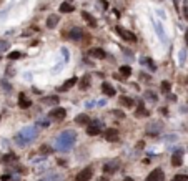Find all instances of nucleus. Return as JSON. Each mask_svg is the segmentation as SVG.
Listing matches in <instances>:
<instances>
[{
  "label": "nucleus",
  "instance_id": "f257e3e1",
  "mask_svg": "<svg viewBox=\"0 0 188 181\" xmlns=\"http://www.w3.org/2000/svg\"><path fill=\"white\" fill-rule=\"evenodd\" d=\"M75 143H77V131L75 130H65L55 138L54 150L55 151H68L73 148Z\"/></svg>",
  "mask_w": 188,
  "mask_h": 181
},
{
  "label": "nucleus",
  "instance_id": "f03ea898",
  "mask_svg": "<svg viewBox=\"0 0 188 181\" xmlns=\"http://www.w3.org/2000/svg\"><path fill=\"white\" fill-rule=\"evenodd\" d=\"M37 136H38V126L37 125L35 126H25L13 136V141H15L18 146H27V145H30V143L35 141Z\"/></svg>",
  "mask_w": 188,
  "mask_h": 181
},
{
  "label": "nucleus",
  "instance_id": "7ed1b4c3",
  "mask_svg": "<svg viewBox=\"0 0 188 181\" xmlns=\"http://www.w3.org/2000/svg\"><path fill=\"white\" fill-rule=\"evenodd\" d=\"M102 126H103V123L100 121V120L90 121V125L87 126V135H88V136H97V135H100V131H102Z\"/></svg>",
  "mask_w": 188,
  "mask_h": 181
},
{
  "label": "nucleus",
  "instance_id": "20e7f679",
  "mask_svg": "<svg viewBox=\"0 0 188 181\" xmlns=\"http://www.w3.org/2000/svg\"><path fill=\"white\" fill-rule=\"evenodd\" d=\"M65 116H67V110H65V108H62V106L52 108V111L49 113V118H50V120H54V121H62Z\"/></svg>",
  "mask_w": 188,
  "mask_h": 181
},
{
  "label": "nucleus",
  "instance_id": "39448f33",
  "mask_svg": "<svg viewBox=\"0 0 188 181\" xmlns=\"http://www.w3.org/2000/svg\"><path fill=\"white\" fill-rule=\"evenodd\" d=\"M115 30H117V33L122 37L125 42H130V43H135V42H137V37H135L133 32H130V30H127V28H123V27H117Z\"/></svg>",
  "mask_w": 188,
  "mask_h": 181
},
{
  "label": "nucleus",
  "instance_id": "423d86ee",
  "mask_svg": "<svg viewBox=\"0 0 188 181\" xmlns=\"http://www.w3.org/2000/svg\"><path fill=\"white\" fill-rule=\"evenodd\" d=\"M145 181H165V173L162 168H155L150 171V174L147 176Z\"/></svg>",
  "mask_w": 188,
  "mask_h": 181
},
{
  "label": "nucleus",
  "instance_id": "0eeeda50",
  "mask_svg": "<svg viewBox=\"0 0 188 181\" xmlns=\"http://www.w3.org/2000/svg\"><path fill=\"white\" fill-rule=\"evenodd\" d=\"M92 176H93V168H92V166H87V168H83L78 174H77L75 181H90Z\"/></svg>",
  "mask_w": 188,
  "mask_h": 181
},
{
  "label": "nucleus",
  "instance_id": "6e6552de",
  "mask_svg": "<svg viewBox=\"0 0 188 181\" xmlns=\"http://www.w3.org/2000/svg\"><path fill=\"white\" fill-rule=\"evenodd\" d=\"M118 168H120V161L112 160V161H108L107 165H103V173L105 174H113V173H117Z\"/></svg>",
  "mask_w": 188,
  "mask_h": 181
},
{
  "label": "nucleus",
  "instance_id": "1a4fd4ad",
  "mask_svg": "<svg viewBox=\"0 0 188 181\" xmlns=\"http://www.w3.org/2000/svg\"><path fill=\"white\" fill-rule=\"evenodd\" d=\"M118 136H120V133H118L117 128H107V130L103 131V138L107 141H117Z\"/></svg>",
  "mask_w": 188,
  "mask_h": 181
},
{
  "label": "nucleus",
  "instance_id": "9d476101",
  "mask_svg": "<svg viewBox=\"0 0 188 181\" xmlns=\"http://www.w3.org/2000/svg\"><path fill=\"white\" fill-rule=\"evenodd\" d=\"M172 165L173 166H181L183 165V150L178 148L176 151H173V155H172Z\"/></svg>",
  "mask_w": 188,
  "mask_h": 181
},
{
  "label": "nucleus",
  "instance_id": "9b49d317",
  "mask_svg": "<svg viewBox=\"0 0 188 181\" xmlns=\"http://www.w3.org/2000/svg\"><path fill=\"white\" fill-rule=\"evenodd\" d=\"M18 106H20L22 110H27V108L32 106V100L27 98L25 93H20V95H18Z\"/></svg>",
  "mask_w": 188,
  "mask_h": 181
},
{
  "label": "nucleus",
  "instance_id": "f8f14e48",
  "mask_svg": "<svg viewBox=\"0 0 188 181\" xmlns=\"http://www.w3.org/2000/svg\"><path fill=\"white\" fill-rule=\"evenodd\" d=\"M152 22H153V27H155V30H157V35L162 38V42H167L168 38H167V33H165V30H163L162 23H158L157 20H152Z\"/></svg>",
  "mask_w": 188,
  "mask_h": 181
},
{
  "label": "nucleus",
  "instance_id": "ddd939ff",
  "mask_svg": "<svg viewBox=\"0 0 188 181\" xmlns=\"http://www.w3.org/2000/svg\"><path fill=\"white\" fill-rule=\"evenodd\" d=\"M90 116L88 115H85V113H80V115H77L75 116V123L77 125H82V126H85V125H90Z\"/></svg>",
  "mask_w": 188,
  "mask_h": 181
},
{
  "label": "nucleus",
  "instance_id": "4468645a",
  "mask_svg": "<svg viewBox=\"0 0 188 181\" xmlns=\"http://www.w3.org/2000/svg\"><path fill=\"white\" fill-rule=\"evenodd\" d=\"M82 35H83V33H82V28H72L68 32V38L73 40V42H80Z\"/></svg>",
  "mask_w": 188,
  "mask_h": 181
},
{
  "label": "nucleus",
  "instance_id": "2eb2a0df",
  "mask_svg": "<svg viewBox=\"0 0 188 181\" xmlns=\"http://www.w3.org/2000/svg\"><path fill=\"white\" fill-rule=\"evenodd\" d=\"M59 22H60V17L55 15V13H52V15H49V18H47V28H55L59 25Z\"/></svg>",
  "mask_w": 188,
  "mask_h": 181
},
{
  "label": "nucleus",
  "instance_id": "dca6fc26",
  "mask_svg": "<svg viewBox=\"0 0 188 181\" xmlns=\"http://www.w3.org/2000/svg\"><path fill=\"white\" fill-rule=\"evenodd\" d=\"M77 82H78V80H77V77H72L70 80H67V82H65V85L59 87V92H67V90H70V88L77 83Z\"/></svg>",
  "mask_w": 188,
  "mask_h": 181
},
{
  "label": "nucleus",
  "instance_id": "f3484780",
  "mask_svg": "<svg viewBox=\"0 0 188 181\" xmlns=\"http://www.w3.org/2000/svg\"><path fill=\"white\" fill-rule=\"evenodd\" d=\"M88 55H90V57H95V58H100V60L107 57V53H105L103 48H92V50L88 52Z\"/></svg>",
  "mask_w": 188,
  "mask_h": 181
},
{
  "label": "nucleus",
  "instance_id": "a211bd4d",
  "mask_svg": "<svg viewBox=\"0 0 188 181\" xmlns=\"http://www.w3.org/2000/svg\"><path fill=\"white\" fill-rule=\"evenodd\" d=\"M102 92L107 95V97H115V88L110 83H107V82L102 83Z\"/></svg>",
  "mask_w": 188,
  "mask_h": 181
},
{
  "label": "nucleus",
  "instance_id": "6ab92c4d",
  "mask_svg": "<svg viewBox=\"0 0 188 181\" xmlns=\"http://www.w3.org/2000/svg\"><path fill=\"white\" fill-rule=\"evenodd\" d=\"M73 10H75V7L72 5L70 2H63V3L60 5V12H62V13H72Z\"/></svg>",
  "mask_w": 188,
  "mask_h": 181
},
{
  "label": "nucleus",
  "instance_id": "aec40b11",
  "mask_svg": "<svg viewBox=\"0 0 188 181\" xmlns=\"http://www.w3.org/2000/svg\"><path fill=\"white\" fill-rule=\"evenodd\" d=\"M18 158H17V155L15 153H7V155H3L2 156V161L5 165H10V163H13V161H17Z\"/></svg>",
  "mask_w": 188,
  "mask_h": 181
},
{
  "label": "nucleus",
  "instance_id": "412c9836",
  "mask_svg": "<svg viewBox=\"0 0 188 181\" xmlns=\"http://www.w3.org/2000/svg\"><path fill=\"white\" fill-rule=\"evenodd\" d=\"M120 105L125 108H132L133 106V98L130 97H120Z\"/></svg>",
  "mask_w": 188,
  "mask_h": 181
},
{
  "label": "nucleus",
  "instance_id": "4be33fe9",
  "mask_svg": "<svg viewBox=\"0 0 188 181\" xmlns=\"http://www.w3.org/2000/svg\"><path fill=\"white\" fill-rule=\"evenodd\" d=\"M82 17H83V20H85L87 23H88L90 27H95V25H97V22H95V18L92 17L88 12H82Z\"/></svg>",
  "mask_w": 188,
  "mask_h": 181
},
{
  "label": "nucleus",
  "instance_id": "5701e85b",
  "mask_svg": "<svg viewBox=\"0 0 188 181\" xmlns=\"http://www.w3.org/2000/svg\"><path fill=\"white\" fill-rule=\"evenodd\" d=\"M38 181H63V176L62 174H50V176H43L42 179Z\"/></svg>",
  "mask_w": 188,
  "mask_h": 181
},
{
  "label": "nucleus",
  "instance_id": "b1692460",
  "mask_svg": "<svg viewBox=\"0 0 188 181\" xmlns=\"http://www.w3.org/2000/svg\"><path fill=\"white\" fill-rule=\"evenodd\" d=\"M120 75H122L123 78H128L130 75H132V68H130L128 65H123V66H120Z\"/></svg>",
  "mask_w": 188,
  "mask_h": 181
},
{
  "label": "nucleus",
  "instance_id": "393cba45",
  "mask_svg": "<svg viewBox=\"0 0 188 181\" xmlns=\"http://www.w3.org/2000/svg\"><path fill=\"white\" fill-rule=\"evenodd\" d=\"M137 116H148V111L145 110V105H143V102L138 103V110H137Z\"/></svg>",
  "mask_w": 188,
  "mask_h": 181
},
{
  "label": "nucleus",
  "instance_id": "a878e982",
  "mask_svg": "<svg viewBox=\"0 0 188 181\" xmlns=\"http://www.w3.org/2000/svg\"><path fill=\"white\" fill-rule=\"evenodd\" d=\"M42 103H45V105H57L59 103V97H47V98H42Z\"/></svg>",
  "mask_w": 188,
  "mask_h": 181
},
{
  "label": "nucleus",
  "instance_id": "bb28decb",
  "mask_svg": "<svg viewBox=\"0 0 188 181\" xmlns=\"http://www.w3.org/2000/svg\"><path fill=\"white\" fill-rule=\"evenodd\" d=\"M88 87H90V75H85V77L80 80V88L82 90H87Z\"/></svg>",
  "mask_w": 188,
  "mask_h": 181
},
{
  "label": "nucleus",
  "instance_id": "cd10ccee",
  "mask_svg": "<svg viewBox=\"0 0 188 181\" xmlns=\"http://www.w3.org/2000/svg\"><path fill=\"white\" fill-rule=\"evenodd\" d=\"M145 98L148 100V102H152V103H157V93L152 92V90H147V92H145Z\"/></svg>",
  "mask_w": 188,
  "mask_h": 181
},
{
  "label": "nucleus",
  "instance_id": "c85d7f7f",
  "mask_svg": "<svg viewBox=\"0 0 188 181\" xmlns=\"http://www.w3.org/2000/svg\"><path fill=\"white\" fill-rule=\"evenodd\" d=\"M160 90H162V93H170V90H172V83L170 82H167V80H165V82H162V87H160Z\"/></svg>",
  "mask_w": 188,
  "mask_h": 181
},
{
  "label": "nucleus",
  "instance_id": "c756f323",
  "mask_svg": "<svg viewBox=\"0 0 188 181\" xmlns=\"http://www.w3.org/2000/svg\"><path fill=\"white\" fill-rule=\"evenodd\" d=\"M20 57H22L20 52H10V53H8V58L10 60H18Z\"/></svg>",
  "mask_w": 188,
  "mask_h": 181
},
{
  "label": "nucleus",
  "instance_id": "7c9ffc66",
  "mask_svg": "<svg viewBox=\"0 0 188 181\" xmlns=\"http://www.w3.org/2000/svg\"><path fill=\"white\" fill-rule=\"evenodd\" d=\"M52 151H55V150L50 148V146H47V145H43L40 148V153H43V155H49V153H52Z\"/></svg>",
  "mask_w": 188,
  "mask_h": 181
},
{
  "label": "nucleus",
  "instance_id": "2f4dec72",
  "mask_svg": "<svg viewBox=\"0 0 188 181\" xmlns=\"http://www.w3.org/2000/svg\"><path fill=\"white\" fill-rule=\"evenodd\" d=\"M172 181H188V176L186 174H175Z\"/></svg>",
  "mask_w": 188,
  "mask_h": 181
},
{
  "label": "nucleus",
  "instance_id": "473e14b6",
  "mask_svg": "<svg viewBox=\"0 0 188 181\" xmlns=\"http://www.w3.org/2000/svg\"><path fill=\"white\" fill-rule=\"evenodd\" d=\"M0 85H2V88L5 90V92H10V90H12V87L8 85V82H7V80H2V82H0Z\"/></svg>",
  "mask_w": 188,
  "mask_h": 181
},
{
  "label": "nucleus",
  "instance_id": "72a5a7b5",
  "mask_svg": "<svg viewBox=\"0 0 188 181\" xmlns=\"http://www.w3.org/2000/svg\"><path fill=\"white\" fill-rule=\"evenodd\" d=\"M62 53H63V58H65V61H68V60H70V53H68V50H67L65 47L62 48Z\"/></svg>",
  "mask_w": 188,
  "mask_h": 181
},
{
  "label": "nucleus",
  "instance_id": "f704fd0d",
  "mask_svg": "<svg viewBox=\"0 0 188 181\" xmlns=\"http://www.w3.org/2000/svg\"><path fill=\"white\" fill-rule=\"evenodd\" d=\"M185 53H186V50H185V48L180 50V65L185 63Z\"/></svg>",
  "mask_w": 188,
  "mask_h": 181
},
{
  "label": "nucleus",
  "instance_id": "c9c22d12",
  "mask_svg": "<svg viewBox=\"0 0 188 181\" xmlns=\"http://www.w3.org/2000/svg\"><path fill=\"white\" fill-rule=\"evenodd\" d=\"M49 125H50V123L47 121V120H38L37 121V126H43V128H45V126H49Z\"/></svg>",
  "mask_w": 188,
  "mask_h": 181
},
{
  "label": "nucleus",
  "instance_id": "e433bc0d",
  "mask_svg": "<svg viewBox=\"0 0 188 181\" xmlns=\"http://www.w3.org/2000/svg\"><path fill=\"white\" fill-rule=\"evenodd\" d=\"M8 48V43L7 42H0V52H5Z\"/></svg>",
  "mask_w": 188,
  "mask_h": 181
},
{
  "label": "nucleus",
  "instance_id": "4c0bfd02",
  "mask_svg": "<svg viewBox=\"0 0 188 181\" xmlns=\"http://www.w3.org/2000/svg\"><path fill=\"white\" fill-rule=\"evenodd\" d=\"M10 178H12L10 174H2V176H0V179H2V181H10Z\"/></svg>",
  "mask_w": 188,
  "mask_h": 181
},
{
  "label": "nucleus",
  "instance_id": "58836bf2",
  "mask_svg": "<svg viewBox=\"0 0 188 181\" xmlns=\"http://www.w3.org/2000/svg\"><path fill=\"white\" fill-rule=\"evenodd\" d=\"M113 113H115L117 116H120V118H123V116H125V113H123V111H113Z\"/></svg>",
  "mask_w": 188,
  "mask_h": 181
},
{
  "label": "nucleus",
  "instance_id": "ea45409f",
  "mask_svg": "<svg viewBox=\"0 0 188 181\" xmlns=\"http://www.w3.org/2000/svg\"><path fill=\"white\" fill-rule=\"evenodd\" d=\"M59 165H60V166H67V165H68V163H67L65 160H59Z\"/></svg>",
  "mask_w": 188,
  "mask_h": 181
},
{
  "label": "nucleus",
  "instance_id": "a19ab883",
  "mask_svg": "<svg viewBox=\"0 0 188 181\" xmlns=\"http://www.w3.org/2000/svg\"><path fill=\"white\" fill-rule=\"evenodd\" d=\"M183 13H185V18H188V7L185 5V8H183Z\"/></svg>",
  "mask_w": 188,
  "mask_h": 181
},
{
  "label": "nucleus",
  "instance_id": "79ce46f5",
  "mask_svg": "<svg viewBox=\"0 0 188 181\" xmlns=\"http://www.w3.org/2000/svg\"><path fill=\"white\" fill-rule=\"evenodd\" d=\"M158 12V15H162V18H165V12H163V10H157Z\"/></svg>",
  "mask_w": 188,
  "mask_h": 181
},
{
  "label": "nucleus",
  "instance_id": "37998d69",
  "mask_svg": "<svg viewBox=\"0 0 188 181\" xmlns=\"http://www.w3.org/2000/svg\"><path fill=\"white\" fill-rule=\"evenodd\" d=\"M93 105H95V102H88V103H87V106H88V108H92Z\"/></svg>",
  "mask_w": 188,
  "mask_h": 181
},
{
  "label": "nucleus",
  "instance_id": "c03bdc74",
  "mask_svg": "<svg viewBox=\"0 0 188 181\" xmlns=\"http://www.w3.org/2000/svg\"><path fill=\"white\" fill-rule=\"evenodd\" d=\"M185 40H186V48H188V32L185 33Z\"/></svg>",
  "mask_w": 188,
  "mask_h": 181
},
{
  "label": "nucleus",
  "instance_id": "a18cd8bd",
  "mask_svg": "<svg viewBox=\"0 0 188 181\" xmlns=\"http://www.w3.org/2000/svg\"><path fill=\"white\" fill-rule=\"evenodd\" d=\"M123 181H133V178H130V176H127V178H125Z\"/></svg>",
  "mask_w": 188,
  "mask_h": 181
},
{
  "label": "nucleus",
  "instance_id": "49530a36",
  "mask_svg": "<svg viewBox=\"0 0 188 181\" xmlns=\"http://www.w3.org/2000/svg\"><path fill=\"white\" fill-rule=\"evenodd\" d=\"M10 181H20V178H17V176H15V178H10Z\"/></svg>",
  "mask_w": 188,
  "mask_h": 181
},
{
  "label": "nucleus",
  "instance_id": "de8ad7c7",
  "mask_svg": "<svg viewBox=\"0 0 188 181\" xmlns=\"http://www.w3.org/2000/svg\"><path fill=\"white\" fill-rule=\"evenodd\" d=\"M100 181H108V178H107V176H103V178L100 179Z\"/></svg>",
  "mask_w": 188,
  "mask_h": 181
},
{
  "label": "nucleus",
  "instance_id": "09e8293b",
  "mask_svg": "<svg viewBox=\"0 0 188 181\" xmlns=\"http://www.w3.org/2000/svg\"><path fill=\"white\" fill-rule=\"evenodd\" d=\"M68 2H70V0H68Z\"/></svg>",
  "mask_w": 188,
  "mask_h": 181
}]
</instances>
